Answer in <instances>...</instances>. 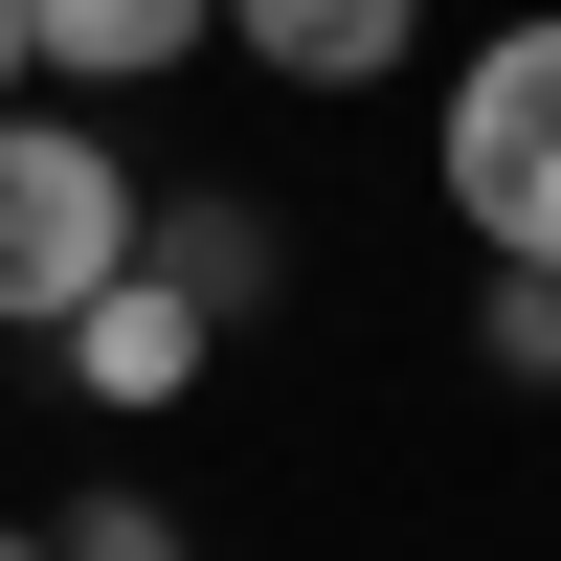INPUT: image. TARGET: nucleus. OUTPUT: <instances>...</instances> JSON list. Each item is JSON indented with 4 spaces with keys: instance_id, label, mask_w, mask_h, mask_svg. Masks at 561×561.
Wrapping results in <instances>:
<instances>
[{
    "instance_id": "nucleus-7",
    "label": "nucleus",
    "mask_w": 561,
    "mask_h": 561,
    "mask_svg": "<svg viewBox=\"0 0 561 561\" xmlns=\"http://www.w3.org/2000/svg\"><path fill=\"white\" fill-rule=\"evenodd\" d=\"M45 561H180V494H68Z\"/></svg>"
},
{
    "instance_id": "nucleus-10",
    "label": "nucleus",
    "mask_w": 561,
    "mask_h": 561,
    "mask_svg": "<svg viewBox=\"0 0 561 561\" xmlns=\"http://www.w3.org/2000/svg\"><path fill=\"white\" fill-rule=\"evenodd\" d=\"M0 561H45V517H0Z\"/></svg>"
},
{
    "instance_id": "nucleus-2",
    "label": "nucleus",
    "mask_w": 561,
    "mask_h": 561,
    "mask_svg": "<svg viewBox=\"0 0 561 561\" xmlns=\"http://www.w3.org/2000/svg\"><path fill=\"white\" fill-rule=\"evenodd\" d=\"M135 158L113 135H68V113H0V337H68L90 293L135 270Z\"/></svg>"
},
{
    "instance_id": "nucleus-3",
    "label": "nucleus",
    "mask_w": 561,
    "mask_h": 561,
    "mask_svg": "<svg viewBox=\"0 0 561 561\" xmlns=\"http://www.w3.org/2000/svg\"><path fill=\"white\" fill-rule=\"evenodd\" d=\"M45 359H68V382H90V404H113V427H135V404H180V382H203V359H225V314L180 293V270H113V293H90V314H68V337H45Z\"/></svg>"
},
{
    "instance_id": "nucleus-1",
    "label": "nucleus",
    "mask_w": 561,
    "mask_h": 561,
    "mask_svg": "<svg viewBox=\"0 0 561 561\" xmlns=\"http://www.w3.org/2000/svg\"><path fill=\"white\" fill-rule=\"evenodd\" d=\"M427 180H449V225H472L494 270H561V0H539V23H494L472 68H449Z\"/></svg>"
},
{
    "instance_id": "nucleus-5",
    "label": "nucleus",
    "mask_w": 561,
    "mask_h": 561,
    "mask_svg": "<svg viewBox=\"0 0 561 561\" xmlns=\"http://www.w3.org/2000/svg\"><path fill=\"white\" fill-rule=\"evenodd\" d=\"M203 23H225V0H23V68H68V90H158Z\"/></svg>"
},
{
    "instance_id": "nucleus-6",
    "label": "nucleus",
    "mask_w": 561,
    "mask_h": 561,
    "mask_svg": "<svg viewBox=\"0 0 561 561\" xmlns=\"http://www.w3.org/2000/svg\"><path fill=\"white\" fill-rule=\"evenodd\" d=\"M135 270H180L203 314H248V293H270V225H248V203H158V225H135Z\"/></svg>"
},
{
    "instance_id": "nucleus-8",
    "label": "nucleus",
    "mask_w": 561,
    "mask_h": 561,
    "mask_svg": "<svg viewBox=\"0 0 561 561\" xmlns=\"http://www.w3.org/2000/svg\"><path fill=\"white\" fill-rule=\"evenodd\" d=\"M472 337H494V382H561V270H494Z\"/></svg>"
},
{
    "instance_id": "nucleus-4",
    "label": "nucleus",
    "mask_w": 561,
    "mask_h": 561,
    "mask_svg": "<svg viewBox=\"0 0 561 561\" xmlns=\"http://www.w3.org/2000/svg\"><path fill=\"white\" fill-rule=\"evenodd\" d=\"M225 45H248L270 90H382L404 45H427V0H225Z\"/></svg>"
},
{
    "instance_id": "nucleus-9",
    "label": "nucleus",
    "mask_w": 561,
    "mask_h": 561,
    "mask_svg": "<svg viewBox=\"0 0 561 561\" xmlns=\"http://www.w3.org/2000/svg\"><path fill=\"white\" fill-rule=\"evenodd\" d=\"M0 113H23V0H0Z\"/></svg>"
}]
</instances>
